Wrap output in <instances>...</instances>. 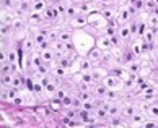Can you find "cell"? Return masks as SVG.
<instances>
[{"mask_svg":"<svg viewBox=\"0 0 158 128\" xmlns=\"http://www.w3.org/2000/svg\"><path fill=\"white\" fill-rule=\"evenodd\" d=\"M122 114H124L126 117H132L134 114H137V107L134 106V104H126V106L122 107Z\"/></svg>","mask_w":158,"mask_h":128,"instance_id":"obj_20","label":"cell"},{"mask_svg":"<svg viewBox=\"0 0 158 128\" xmlns=\"http://www.w3.org/2000/svg\"><path fill=\"white\" fill-rule=\"evenodd\" d=\"M46 92H48V94L51 96V97H54L56 96V91H57V84L54 83V81H51V83L48 84V86H46Z\"/></svg>","mask_w":158,"mask_h":128,"instance_id":"obj_34","label":"cell"},{"mask_svg":"<svg viewBox=\"0 0 158 128\" xmlns=\"http://www.w3.org/2000/svg\"><path fill=\"white\" fill-rule=\"evenodd\" d=\"M49 107L52 109V110H59L60 107H62V99H59V97H52V101H51V104H49Z\"/></svg>","mask_w":158,"mask_h":128,"instance_id":"obj_33","label":"cell"},{"mask_svg":"<svg viewBox=\"0 0 158 128\" xmlns=\"http://www.w3.org/2000/svg\"><path fill=\"white\" fill-rule=\"evenodd\" d=\"M147 25H148V28H158V15L156 13H152L150 16H148V20H147Z\"/></svg>","mask_w":158,"mask_h":128,"instance_id":"obj_30","label":"cell"},{"mask_svg":"<svg viewBox=\"0 0 158 128\" xmlns=\"http://www.w3.org/2000/svg\"><path fill=\"white\" fill-rule=\"evenodd\" d=\"M93 67H95V65H93V62H91L90 59H86V57H85V59H80V60H78L80 72H91Z\"/></svg>","mask_w":158,"mask_h":128,"instance_id":"obj_13","label":"cell"},{"mask_svg":"<svg viewBox=\"0 0 158 128\" xmlns=\"http://www.w3.org/2000/svg\"><path fill=\"white\" fill-rule=\"evenodd\" d=\"M145 5V0H137L135 3H134V7H135V10H142Z\"/></svg>","mask_w":158,"mask_h":128,"instance_id":"obj_54","label":"cell"},{"mask_svg":"<svg viewBox=\"0 0 158 128\" xmlns=\"http://www.w3.org/2000/svg\"><path fill=\"white\" fill-rule=\"evenodd\" d=\"M78 10H80V13L90 15L91 11H93V5L88 3V2H81V3H80V7H78Z\"/></svg>","mask_w":158,"mask_h":128,"instance_id":"obj_26","label":"cell"},{"mask_svg":"<svg viewBox=\"0 0 158 128\" xmlns=\"http://www.w3.org/2000/svg\"><path fill=\"white\" fill-rule=\"evenodd\" d=\"M118 97H119V94L116 92V89H109L108 94H106V99H108V101H116Z\"/></svg>","mask_w":158,"mask_h":128,"instance_id":"obj_47","label":"cell"},{"mask_svg":"<svg viewBox=\"0 0 158 128\" xmlns=\"http://www.w3.org/2000/svg\"><path fill=\"white\" fill-rule=\"evenodd\" d=\"M91 73H93V76H95V80H101V81L106 76V72H103V70H99V68H95V67H93Z\"/></svg>","mask_w":158,"mask_h":128,"instance_id":"obj_37","label":"cell"},{"mask_svg":"<svg viewBox=\"0 0 158 128\" xmlns=\"http://www.w3.org/2000/svg\"><path fill=\"white\" fill-rule=\"evenodd\" d=\"M48 41H49L51 44H54L56 41H59V34L54 33V31H49V33H48Z\"/></svg>","mask_w":158,"mask_h":128,"instance_id":"obj_46","label":"cell"},{"mask_svg":"<svg viewBox=\"0 0 158 128\" xmlns=\"http://www.w3.org/2000/svg\"><path fill=\"white\" fill-rule=\"evenodd\" d=\"M122 78H119V76H116V75H106V76L103 78V84L104 86H108L109 89H119L121 86H122Z\"/></svg>","mask_w":158,"mask_h":128,"instance_id":"obj_1","label":"cell"},{"mask_svg":"<svg viewBox=\"0 0 158 128\" xmlns=\"http://www.w3.org/2000/svg\"><path fill=\"white\" fill-rule=\"evenodd\" d=\"M91 94L93 92H90V91H80V94H78V97L81 99V102H85V101H91Z\"/></svg>","mask_w":158,"mask_h":128,"instance_id":"obj_40","label":"cell"},{"mask_svg":"<svg viewBox=\"0 0 158 128\" xmlns=\"http://www.w3.org/2000/svg\"><path fill=\"white\" fill-rule=\"evenodd\" d=\"M67 70L69 68H64V67L56 65L54 67V78H64V76H67Z\"/></svg>","mask_w":158,"mask_h":128,"instance_id":"obj_28","label":"cell"},{"mask_svg":"<svg viewBox=\"0 0 158 128\" xmlns=\"http://www.w3.org/2000/svg\"><path fill=\"white\" fill-rule=\"evenodd\" d=\"M7 60L11 62V63H16V52H15L13 49L7 50Z\"/></svg>","mask_w":158,"mask_h":128,"instance_id":"obj_42","label":"cell"},{"mask_svg":"<svg viewBox=\"0 0 158 128\" xmlns=\"http://www.w3.org/2000/svg\"><path fill=\"white\" fill-rule=\"evenodd\" d=\"M148 115H150V118H158V104H150Z\"/></svg>","mask_w":158,"mask_h":128,"instance_id":"obj_35","label":"cell"},{"mask_svg":"<svg viewBox=\"0 0 158 128\" xmlns=\"http://www.w3.org/2000/svg\"><path fill=\"white\" fill-rule=\"evenodd\" d=\"M46 8H48V5H46V0H39V2H31V11H38V13H43Z\"/></svg>","mask_w":158,"mask_h":128,"instance_id":"obj_15","label":"cell"},{"mask_svg":"<svg viewBox=\"0 0 158 128\" xmlns=\"http://www.w3.org/2000/svg\"><path fill=\"white\" fill-rule=\"evenodd\" d=\"M135 2H137V0H129V5H134Z\"/></svg>","mask_w":158,"mask_h":128,"instance_id":"obj_58","label":"cell"},{"mask_svg":"<svg viewBox=\"0 0 158 128\" xmlns=\"http://www.w3.org/2000/svg\"><path fill=\"white\" fill-rule=\"evenodd\" d=\"M56 65H59V67H64V68H69L70 67V59H67L65 55H62V57H57V60L54 63V67Z\"/></svg>","mask_w":158,"mask_h":128,"instance_id":"obj_27","label":"cell"},{"mask_svg":"<svg viewBox=\"0 0 158 128\" xmlns=\"http://www.w3.org/2000/svg\"><path fill=\"white\" fill-rule=\"evenodd\" d=\"M132 10H131V5H126V7L119 8L118 15H116V21H118V25H124V23H127L129 20L132 18Z\"/></svg>","mask_w":158,"mask_h":128,"instance_id":"obj_2","label":"cell"},{"mask_svg":"<svg viewBox=\"0 0 158 128\" xmlns=\"http://www.w3.org/2000/svg\"><path fill=\"white\" fill-rule=\"evenodd\" d=\"M104 34H106L108 37H113L118 34V29H116L114 26H106V29H104Z\"/></svg>","mask_w":158,"mask_h":128,"instance_id":"obj_43","label":"cell"},{"mask_svg":"<svg viewBox=\"0 0 158 128\" xmlns=\"http://www.w3.org/2000/svg\"><path fill=\"white\" fill-rule=\"evenodd\" d=\"M119 41H121L119 34H116V36H113V37H111V42H113V45H118V44H119Z\"/></svg>","mask_w":158,"mask_h":128,"instance_id":"obj_56","label":"cell"},{"mask_svg":"<svg viewBox=\"0 0 158 128\" xmlns=\"http://www.w3.org/2000/svg\"><path fill=\"white\" fill-rule=\"evenodd\" d=\"M95 115H96V118L98 120H109V114H108V110L104 109V107H96L95 109Z\"/></svg>","mask_w":158,"mask_h":128,"instance_id":"obj_17","label":"cell"},{"mask_svg":"<svg viewBox=\"0 0 158 128\" xmlns=\"http://www.w3.org/2000/svg\"><path fill=\"white\" fill-rule=\"evenodd\" d=\"M43 57H41V54L39 52H33V55H31V65L34 67V68H38L39 65H43Z\"/></svg>","mask_w":158,"mask_h":128,"instance_id":"obj_23","label":"cell"},{"mask_svg":"<svg viewBox=\"0 0 158 128\" xmlns=\"http://www.w3.org/2000/svg\"><path fill=\"white\" fill-rule=\"evenodd\" d=\"M78 13H80L78 7H75V5H69V7H67V11H65V16H67V18H70V20H72L73 16H77Z\"/></svg>","mask_w":158,"mask_h":128,"instance_id":"obj_25","label":"cell"},{"mask_svg":"<svg viewBox=\"0 0 158 128\" xmlns=\"http://www.w3.org/2000/svg\"><path fill=\"white\" fill-rule=\"evenodd\" d=\"M2 25H15V15L11 13H7V11H3L2 13Z\"/></svg>","mask_w":158,"mask_h":128,"instance_id":"obj_22","label":"cell"},{"mask_svg":"<svg viewBox=\"0 0 158 128\" xmlns=\"http://www.w3.org/2000/svg\"><path fill=\"white\" fill-rule=\"evenodd\" d=\"M11 29H13L11 25H2V37H7L8 34L11 33Z\"/></svg>","mask_w":158,"mask_h":128,"instance_id":"obj_45","label":"cell"},{"mask_svg":"<svg viewBox=\"0 0 158 128\" xmlns=\"http://www.w3.org/2000/svg\"><path fill=\"white\" fill-rule=\"evenodd\" d=\"M51 76H49V75H41V83H43V86H44V88H46V86H48L49 83H51Z\"/></svg>","mask_w":158,"mask_h":128,"instance_id":"obj_50","label":"cell"},{"mask_svg":"<svg viewBox=\"0 0 158 128\" xmlns=\"http://www.w3.org/2000/svg\"><path fill=\"white\" fill-rule=\"evenodd\" d=\"M81 109L90 110V112H95V109H96V102H93V99H91V101H85L83 104H81Z\"/></svg>","mask_w":158,"mask_h":128,"instance_id":"obj_36","label":"cell"},{"mask_svg":"<svg viewBox=\"0 0 158 128\" xmlns=\"http://www.w3.org/2000/svg\"><path fill=\"white\" fill-rule=\"evenodd\" d=\"M96 45L101 50H109L111 47H113V42H111V37H108V36H101V37H98V41H96Z\"/></svg>","mask_w":158,"mask_h":128,"instance_id":"obj_11","label":"cell"},{"mask_svg":"<svg viewBox=\"0 0 158 128\" xmlns=\"http://www.w3.org/2000/svg\"><path fill=\"white\" fill-rule=\"evenodd\" d=\"M108 91H109V88L101 83V84H95V88H93V94H95L98 99H106Z\"/></svg>","mask_w":158,"mask_h":128,"instance_id":"obj_9","label":"cell"},{"mask_svg":"<svg viewBox=\"0 0 158 128\" xmlns=\"http://www.w3.org/2000/svg\"><path fill=\"white\" fill-rule=\"evenodd\" d=\"M70 25L73 28H85L88 25V15L85 13H78L77 16H73L72 20H70Z\"/></svg>","mask_w":158,"mask_h":128,"instance_id":"obj_6","label":"cell"},{"mask_svg":"<svg viewBox=\"0 0 158 128\" xmlns=\"http://www.w3.org/2000/svg\"><path fill=\"white\" fill-rule=\"evenodd\" d=\"M153 2H155V3H156V7H158V0H153Z\"/></svg>","mask_w":158,"mask_h":128,"instance_id":"obj_59","label":"cell"},{"mask_svg":"<svg viewBox=\"0 0 158 128\" xmlns=\"http://www.w3.org/2000/svg\"><path fill=\"white\" fill-rule=\"evenodd\" d=\"M43 15H44V20H48V21H56L57 18H59V10H57V7H48L44 11H43Z\"/></svg>","mask_w":158,"mask_h":128,"instance_id":"obj_8","label":"cell"},{"mask_svg":"<svg viewBox=\"0 0 158 128\" xmlns=\"http://www.w3.org/2000/svg\"><path fill=\"white\" fill-rule=\"evenodd\" d=\"M51 47L56 50V54L57 57H62V55H65L67 54V47H65V42H62V41H56L54 44H51Z\"/></svg>","mask_w":158,"mask_h":128,"instance_id":"obj_12","label":"cell"},{"mask_svg":"<svg viewBox=\"0 0 158 128\" xmlns=\"http://www.w3.org/2000/svg\"><path fill=\"white\" fill-rule=\"evenodd\" d=\"M23 45H25V50L30 52V54H33L34 49L38 47L36 42H34V37H33V39H31V37H26V39H25V44H23Z\"/></svg>","mask_w":158,"mask_h":128,"instance_id":"obj_21","label":"cell"},{"mask_svg":"<svg viewBox=\"0 0 158 128\" xmlns=\"http://www.w3.org/2000/svg\"><path fill=\"white\" fill-rule=\"evenodd\" d=\"M147 26H148V25H145V23H140V25H139V33H137V34H139L140 37L143 36L145 31H147Z\"/></svg>","mask_w":158,"mask_h":128,"instance_id":"obj_52","label":"cell"},{"mask_svg":"<svg viewBox=\"0 0 158 128\" xmlns=\"http://www.w3.org/2000/svg\"><path fill=\"white\" fill-rule=\"evenodd\" d=\"M86 59H90L93 62V65H96V63H99L103 60V50L99 47H95V49H90L88 52H86Z\"/></svg>","mask_w":158,"mask_h":128,"instance_id":"obj_5","label":"cell"},{"mask_svg":"<svg viewBox=\"0 0 158 128\" xmlns=\"http://www.w3.org/2000/svg\"><path fill=\"white\" fill-rule=\"evenodd\" d=\"M59 39L62 41V42H70V41H73V36H72V33L70 31H62V33H59Z\"/></svg>","mask_w":158,"mask_h":128,"instance_id":"obj_31","label":"cell"},{"mask_svg":"<svg viewBox=\"0 0 158 128\" xmlns=\"http://www.w3.org/2000/svg\"><path fill=\"white\" fill-rule=\"evenodd\" d=\"M44 20V15L43 13H38V11H31L30 15H28V21L31 23V25H41V21Z\"/></svg>","mask_w":158,"mask_h":128,"instance_id":"obj_14","label":"cell"},{"mask_svg":"<svg viewBox=\"0 0 158 128\" xmlns=\"http://www.w3.org/2000/svg\"><path fill=\"white\" fill-rule=\"evenodd\" d=\"M39 54H41V57H43V62L48 63V67L51 65V63H56V60H57V54H56V50L52 49V47L41 50Z\"/></svg>","mask_w":158,"mask_h":128,"instance_id":"obj_4","label":"cell"},{"mask_svg":"<svg viewBox=\"0 0 158 128\" xmlns=\"http://www.w3.org/2000/svg\"><path fill=\"white\" fill-rule=\"evenodd\" d=\"M148 117L145 114H134L132 117H131V125L132 126H143V123H145V120H147Z\"/></svg>","mask_w":158,"mask_h":128,"instance_id":"obj_10","label":"cell"},{"mask_svg":"<svg viewBox=\"0 0 158 128\" xmlns=\"http://www.w3.org/2000/svg\"><path fill=\"white\" fill-rule=\"evenodd\" d=\"M143 8H145V10H150V11H153V10L156 8V3L153 2V0H145Z\"/></svg>","mask_w":158,"mask_h":128,"instance_id":"obj_49","label":"cell"},{"mask_svg":"<svg viewBox=\"0 0 158 128\" xmlns=\"http://www.w3.org/2000/svg\"><path fill=\"white\" fill-rule=\"evenodd\" d=\"M139 70H140L139 62H129V65H127V72H129V73L137 75V73H139Z\"/></svg>","mask_w":158,"mask_h":128,"instance_id":"obj_32","label":"cell"},{"mask_svg":"<svg viewBox=\"0 0 158 128\" xmlns=\"http://www.w3.org/2000/svg\"><path fill=\"white\" fill-rule=\"evenodd\" d=\"M121 112H122V109L119 107V104H116V102H111V101H109V107H108L109 117H116V115H119Z\"/></svg>","mask_w":158,"mask_h":128,"instance_id":"obj_16","label":"cell"},{"mask_svg":"<svg viewBox=\"0 0 158 128\" xmlns=\"http://www.w3.org/2000/svg\"><path fill=\"white\" fill-rule=\"evenodd\" d=\"M13 75L15 73L2 75V86H3V88H10V86L13 84Z\"/></svg>","mask_w":158,"mask_h":128,"instance_id":"obj_24","label":"cell"},{"mask_svg":"<svg viewBox=\"0 0 158 128\" xmlns=\"http://www.w3.org/2000/svg\"><path fill=\"white\" fill-rule=\"evenodd\" d=\"M13 104H16V106H25L26 102H25V99H23V97L18 94V96H16V97L13 99Z\"/></svg>","mask_w":158,"mask_h":128,"instance_id":"obj_53","label":"cell"},{"mask_svg":"<svg viewBox=\"0 0 158 128\" xmlns=\"http://www.w3.org/2000/svg\"><path fill=\"white\" fill-rule=\"evenodd\" d=\"M143 126H158V122H148V120H145Z\"/></svg>","mask_w":158,"mask_h":128,"instance_id":"obj_57","label":"cell"},{"mask_svg":"<svg viewBox=\"0 0 158 128\" xmlns=\"http://www.w3.org/2000/svg\"><path fill=\"white\" fill-rule=\"evenodd\" d=\"M8 73H13L11 72V62L5 60L2 62V75H8Z\"/></svg>","mask_w":158,"mask_h":128,"instance_id":"obj_38","label":"cell"},{"mask_svg":"<svg viewBox=\"0 0 158 128\" xmlns=\"http://www.w3.org/2000/svg\"><path fill=\"white\" fill-rule=\"evenodd\" d=\"M101 16H103L106 21H109V20H113L114 11H113V10H103V11H101Z\"/></svg>","mask_w":158,"mask_h":128,"instance_id":"obj_44","label":"cell"},{"mask_svg":"<svg viewBox=\"0 0 158 128\" xmlns=\"http://www.w3.org/2000/svg\"><path fill=\"white\" fill-rule=\"evenodd\" d=\"M118 34H119V37L121 39H129L132 36V33H131V26H119V29H118Z\"/></svg>","mask_w":158,"mask_h":128,"instance_id":"obj_19","label":"cell"},{"mask_svg":"<svg viewBox=\"0 0 158 128\" xmlns=\"http://www.w3.org/2000/svg\"><path fill=\"white\" fill-rule=\"evenodd\" d=\"M142 44H143V41L140 39V41H135V42L131 45V50H132L134 55H140V54L143 52V45H142Z\"/></svg>","mask_w":158,"mask_h":128,"instance_id":"obj_18","label":"cell"},{"mask_svg":"<svg viewBox=\"0 0 158 128\" xmlns=\"http://www.w3.org/2000/svg\"><path fill=\"white\" fill-rule=\"evenodd\" d=\"M11 86H13V88H21V86H23V78L20 76V75H13V84H11Z\"/></svg>","mask_w":158,"mask_h":128,"instance_id":"obj_39","label":"cell"},{"mask_svg":"<svg viewBox=\"0 0 158 128\" xmlns=\"http://www.w3.org/2000/svg\"><path fill=\"white\" fill-rule=\"evenodd\" d=\"M72 102H73V97L67 94L65 97L62 99V107H65V109H70V107H72Z\"/></svg>","mask_w":158,"mask_h":128,"instance_id":"obj_41","label":"cell"},{"mask_svg":"<svg viewBox=\"0 0 158 128\" xmlns=\"http://www.w3.org/2000/svg\"><path fill=\"white\" fill-rule=\"evenodd\" d=\"M20 94V89L18 88H13V86H10V88H3L2 91V101H10L13 102V99Z\"/></svg>","mask_w":158,"mask_h":128,"instance_id":"obj_7","label":"cell"},{"mask_svg":"<svg viewBox=\"0 0 158 128\" xmlns=\"http://www.w3.org/2000/svg\"><path fill=\"white\" fill-rule=\"evenodd\" d=\"M131 33H132V36H135V34L139 33V25L137 23H134V25L131 26Z\"/></svg>","mask_w":158,"mask_h":128,"instance_id":"obj_55","label":"cell"},{"mask_svg":"<svg viewBox=\"0 0 158 128\" xmlns=\"http://www.w3.org/2000/svg\"><path fill=\"white\" fill-rule=\"evenodd\" d=\"M153 29H152V28H147V31L143 33V36H142V41H145V42H153V39H155V36H153Z\"/></svg>","mask_w":158,"mask_h":128,"instance_id":"obj_29","label":"cell"},{"mask_svg":"<svg viewBox=\"0 0 158 128\" xmlns=\"http://www.w3.org/2000/svg\"><path fill=\"white\" fill-rule=\"evenodd\" d=\"M34 42H36L38 49H41V50L49 49V45H51V42L48 41V33H46V31L36 33V36H34Z\"/></svg>","mask_w":158,"mask_h":128,"instance_id":"obj_3","label":"cell"},{"mask_svg":"<svg viewBox=\"0 0 158 128\" xmlns=\"http://www.w3.org/2000/svg\"><path fill=\"white\" fill-rule=\"evenodd\" d=\"M109 120H111V125H113V126H122V125H124L119 115H116V117H111Z\"/></svg>","mask_w":158,"mask_h":128,"instance_id":"obj_48","label":"cell"},{"mask_svg":"<svg viewBox=\"0 0 158 128\" xmlns=\"http://www.w3.org/2000/svg\"><path fill=\"white\" fill-rule=\"evenodd\" d=\"M67 96V91L64 89V88H57V91H56V97H59V99H64Z\"/></svg>","mask_w":158,"mask_h":128,"instance_id":"obj_51","label":"cell"}]
</instances>
